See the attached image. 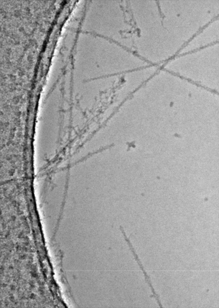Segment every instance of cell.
<instances>
[{"label": "cell", "mask_w": 219, "mask_h": 308, "mask_svg": "<svg viewBox=\"0 0 219 308\" xmlns=\"http://www.w3.org/2000/svg\"><path fill=\"white\" fill-rule=\"evenodd\" d=\"M121 230L122 231V233L123 234V235L124 236L125 240L127 242L128 245L130 249L133 254L135 260H136L138 263V264L139 266L140 269L142 271L144 276H146L147 275V274L144 269V267L143 265H142L140 260L138 258V256L137 254L136 253L131 243L130 240H129V239L127 237L125 233V232L124 230V229L122 228V227H121Z\"/></svg>", "instance_id": "obj_1"}]
</instances>
